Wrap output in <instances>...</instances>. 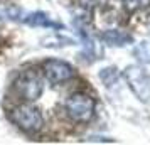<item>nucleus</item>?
Segmentation results:
<instances>
[{
	"label": "nucleus",
	"mask_w": 150,
	"mask_h": 145,
	"mask_svg": "<svg viewBox=\"0 0 150 145\" xmlns=\"http://www.w3.org/2000/svg\"><path fill=\"white\" fill-rule=\"evenodd\" d=\"M10 120L25 133H35V132L41 130L42 125H44V118H42L41 110L32 106V105H29L27 101L24 105L15 106L14 110L10 111Z\"/></svg>",
	"instance_id": "nucleus-1"
},
{
	"label": "nucleus",
	"mask_w": 150,
	"mask_h": 145,
	"mask_svg": "<svg viewBox=\"0 0 150 145\" xmlns=\"http://www.w3.org/2000/svg\"><path fill=\"white\" fill-rule=\"evenodd\" d=\"M66 113L76 123H86L95 115V100L86 93H73L66 100Z\"/></svg>",
	"instance_id": "nucleus-2"
},
{
	"label": "nucleus",
	"mask_w": 150,
	"mask_h": 145,
	"mask_svg": "<svg viewBox=\"0 0 150 145\" xmlns=\"http://www.w3.org/2000/svg\"><path fill=\"white\" fill-rule=\"evenodd\" d=\"M14 88L17 91V95L27 103L39 100L42 95V90H44L42 78L35 71H24V73H21L19 78L15 79Z\"/></svg>",
	"instance_id": "nucleus-3"
},
{
	"label": "nucleus",
	"mask_w": 150,
	"mask_h": 145,
	"mask_svg": "<svg viewBox=\"0 0 150 145\" xmlns=\"http://www.w3.org/2000/svg\"><path fill=\"white\" fill-rule=\"evenodd\" d=\"M123 76L128 83L130 90L133 91L138 100L149 101L150 100V76L140 64H130L125 68Z\"/></svg>",
	"instance_id": "nucleus-4"
},
{
	"label": "nucleus",
	"mask_w": 150,
	"mask_h": 145,
	"mask_svg": "<svg viewBox=\"0 0 150 145\" xmlns=\"http://www.w3.org/2000/svg\"><path fill=\"white\" fill-rule=\"evenodd\" d=\"M42 73L51 84H61L74 76V69L71 64L61 59H47L42 62Z\"/></svg>",
	"instance_id": "nucleus-5"
},
{
	"label": "nucleus",
	"mask_w": 150,
	"mask_h": 145,
	"mask_svg": "<svg viewBox=\"0 0 150 145\" xmlns=\"http://www.w3.org/2000/svg\"><path fill=\"white\" fill-rule=\"evenodd\" d=\"M22 22H25L32 27H49V29H62V24L52 21L46 12H30L25 15V19H22Z\"/></svg>",
	"instance_id": "nucleus-6"
},
{
	"label": "nucleus",
	"mask_w": 150,
	"mask_h": 145,
	"mask_svg": "<svg viewBox=\"0 0 150 145\" xmlns=\"http://www.w3.org/2000/svg\"><path fill=\"white\" fill-rule=\"evenodd\" d=\"M101 39L108 46H115V47H123V46H128L133 42V37L128 32H123V30H118V29H110V30H105L101 34Z\"/></svg>",
	"instance_id": "nucleus-7"
},
{
	"label": "nucleus",
	"mask_w": 150,
	"mask_h": 145,
	"mask_svg": "<svg viewBox=\"0 0 150 145\" xmlns=\"http://www.w3.org/2000/svg\"><path fill=\"white\" fill-rule=\"evenodd\" d=\"M150 5V0H123V7L128 14L138 12L142 8H147Z\"/></svg>",
	"instance_id": "nucleus-8"
},
{
	"label": "nucleus",
	"mask_w": 150,
	"mask_h": 145,
	"mask_svg": "<svg viewBox=\"0 0 150 145\" xmlns=\"http://www.w3.org/2000/svg\"><path fill=\"white\" fill-rule=\"evenodd\" d=\"M100 78H101V81L106 86H113L116 83V79H118V73H116V68L113 66H110V68H105L100 71Z\"/></svg>",
	"instance_id": "nucleus-9"
},
{
	"label": "nucleus",
	"mask_w": 150,
	"mask_h": 145,
	"mask_svg": "<svg viewBox=\"0 0 150 145\" xmlns=\"http://www.w3.org/2000/svg\"><path fill=\"white\" fill-rule=\"evenodd\" d=\"M135 56H138V59H142L145 62H150V46L147 42H142L135 49Z\"/></svg>",
	"instance_id": "nucleus-10"
}]
</instances>
